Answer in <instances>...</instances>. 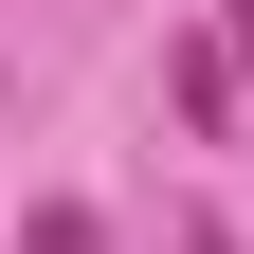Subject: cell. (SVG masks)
Listing matches in <instances>:
<instances>
[{
    "instance_id": "cell-1",
    "label": "cell",
    "mask_w": 254,
    "mask_h": 254,
    "mask_svg": "<svg viewBox=\"0 0 254 254\" xmlns=\"http://www.w3.org/2000/svg\"><path fill=\"white\" fill-rule=\"evenodd\" d=\"M164 127H200V145H218V127H236V73H218V18H200V37H182V55H164Z\"/></svg>"
},
{
    "instance_id": "cell-2",
    "label": "cell",
    "mask_w": 254,
    "mask_h": 254,
    "mask_svg": "<svg viewBox=\"0 0 254 254\" xmlns=\"http://www.w3.org/2000/svg\"><path fill=\"white\" fill-rule=\"evenodd\" d=\"M18 254H109V218H91V200H37V218H18Z\"/></svg>"
},
{
    "instance_id": "cell-3",
    "label": "cell",
    "mask_w": 254,
    "mask_h": 254,
    "mask_svg": "<svg viewBox=\"0 0 254 254\" xmlns=\"http://www.w3.org/2000/svg\"><path fill=\"white\" fill-rule=\"evenodd\" d=\"M218 73H236V109H254V0H218Z\"/></svg>"
},
{
    "instance_id": "cell-4",
    "label": "cell",
    "mask_w": 254,
    "mask_h": 254,
    "mask_svg": "<svg viewBox=\"0 0 254 254\" xmlns=\"http://www.w3.org/2000/svg\"><path fill=\"white\" fill-rule=\"evenodd\" d=\"M182 254H236V236H182Z\"/></svg>"
}]
</instances>
